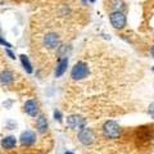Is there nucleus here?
Listing matches in <instances>:
<instances>
[{"instance_id":"obj_1","label":"nucleus","mask_w":154,"mask_h":154,"mask_svg":"<svg viewBox=\"0 0 154 154\" xmlns=\"http://www.w3.org/2000/svg\"><path fill=\"white\" fill-rule=\"evenodd\" d=\"M103 134L107 139H118L122 134V128L116 121H107L103 125Z\"/></svg>"},{"instance_id":"obj_2","label":"nucleus","mask_w":154,"mask_h":154,"mask_svg":"<svg viewBox=\"0 0 154 154\" xmlns=\"http://www.w3.org/2000/svg\"><path fill=\"white\" fill-rule=\"evenodd\" d=\"M89 72L90 69H89L88 63H85V62H77L71 71V77L75 81H81L89 76Z\"/></svg>"},{"instance_id":"obj_3","label":"nucleus","mask_w":154,"mask_h":154,"mask_svg":"<svg viewBox=\"0 0 154 154\" xmlns=\"http://www.w3.org/2000/svg\"><path fill=\"white\" fill-rule=\"evenodd\" d=\"M109 22H110V25H112L114 28L121 30V28H123L125 26H126L127 18H126V16H125L122 12L116 11V12H112L109 14Z\"/></svg>"},{"instance_id":"obj_4","label":"nucleus","mask_w":154,"mask_h":154,"mask_svg":"<svg viewBox=\"0 0 154 154\" xmlns=\"http://www.w3.org/2000/svg\"><path fill=\"white\" fill-rule=\"evenodd\" d=\"M67 126L72 130H77V131H81L84 130L86 126V119L81 116H77V114H72L67 117Z\"/></svg>"},{"instance_id":"obj_5","label":"nucleus","mask_w":154,"mask_h":154,"mask_svg":"<svg viewBox=\"0 0 154 154\" xmlns=\"http://www.w3.org/2000/svg\"><path fill=\"white\" fill-rule=\"evenodd\" d=\"M42 44H44V46H46L48 49H57V48H59V45H60V38L57 33L49 32L42 38Z\"/></svg>"},{"instance_id":"obj_6","label":"nucleus","mask_w":154,"mask_h":154,"mask_svg":"<svg viewBox=\"0 0 154 154\" xmlns=\"http://www.w3.org/2000/svg\"><path fill=\"white\" fill-rule=\"evenodd\" d=\"M79 141L84 145H91L95 141V135L91 128H84L79 132Z\"/></svg>"},{"instance_id":"obj_7","label":"nucleus","mask_w":154,"mask_h":154,"mask_svg":"<svg viewBox=\"0 0 154 154\" xmlns=\"http://www.w3.org/2000/svg\"><path fill=\"white\" fill-rule=\"evenodd\" d=\"M19 141H21V144L25 146H31L36 143V134L33 131H31V130L23 131L21 134V137H19Z\"/></svg>"},{"instance_id":"obj_8","label":"nucleus","mask_w":154,"mask_h":154,"mask_svg":"<svg viewBox=\"0 0 154 154\" xmlns=\"http://www.w3.org/2000/svg\"><path fill=\"white\" fill-rule=\"evenodd\" d=\"M25 112L28 116H31V117H36V116H38L40 109H38V104H37V102L35 99H30L25 103Z\"/></svg>"},{"instance_id":"obj_9","label":"nucleus","mask_w":154,"mask_h":154,"mask_svg":"<svg viewBox=\"0 0 154 154\" xmlns=\"http://www.w3.org/2000/svg\"><path fill=\"white\" fill-rule=\"evenodd\" d=\"M67 66H68V58L60 57L59 62H58V64H57V68H55V77H60L63 75L67 71Z\"/></svg>"},{"instance_id":"obj_10","label":"nucleus","mask_w":154,"mask_h":154,"mask_svg":"<svg viewBox=\"0 0 154 154\" xmlns=\"http://www.w3.org/2000/svg\"><path fill=\"white\" fill-rule=\"evenodd\" d=\"M36 128L40 134H45L48 131V121H46V117L45 116L40 114L36 119Z\"/></svg>"},{"instance_id":"obj_11","label":"nucleus","mask_w":154,"mask_h":154,"mask_svg":"<svg viewBox=\"0 0 154 154\" xmlns=\"http://www.w3.org/2000/svg\"><path fill=\"white\" fill-rule=\"evenodd\" d=\"M16 145H17V139H16V136H5L2 140V146L5 149V150H11V149H13V148H16Z\"/></svg>"},{"instance_id":"obj_12","label":"nucleus","mask_w":154,"mask_h":154,"mask_svg":"<svg viewBox=\"0 0 154 154\" xmlns=\"http://www.w3.org/2000/svg\"><path fill=\"white\" fill-rule=\"evenodd\" d=\"M14 81V73L12 71H3L0 73V82L4 85H11Z\"/></svg>"},{"instance_id":"obj_13","label":"nucleus","mask_w":154,"mask_h":154,"mask_svg":"<svg viewBox=\"0 0 154 154\" xmlns=\"http://www.w3.org/2000/svg\"><path fill=\"white\" fill-rule=\"evenodd\" d=\"M19 59H21V63L23 66V68H25V71L27 72V73H32V64H31V62L30 59H28V57L25 55V54H21L19 55Z\"/></svg>"},{"instance_id":"obj_14","label":"nucleus","mask_w":154,"mask_h":154,"mask_svg":"<svg viewBox=\"0 0 154 154\" xmlns=\"http://www.w3.org/2000/svg\"><path fill=\"white\" fill-rule=\"evenodd\" d=\"M110 7L113 8V12H116V11L121 12V9L125 7V4L122 0H112V2H110Z\"/></svg>"},{"instance_id":"obj_15","label":"nucleus","mask_w":154,"mask_h":154,"mask_svg":"<svg viewBox=\"0 0 154 154\" xmlns=\"http://www.w3.org/2000/svg\"><path fill=\"white\" fill-rule=\"evenodd\" d=\"M54 118L58 119V122H62V112L60 110H58V109L54 110Z\"/></svg>"},{"instance_id":"obj_16","label":"nucleus","mask_w":154,"mask_h":154,"mask_svg":"<svg viewBox=\"0 0 154 154\" xmlns=\"http://www.w3.org/2000/svg\"><path fill=\"white\" fill-rule=\"evenodd\" d=\"M0 44H2V45H4V46H7V49H11V48H12L11 42H8L7 40H4V38H3L2 36H0Z\"/></svg>"},{"instance_id":"obj_17","label":"nucleus","mask_w":154,"mask_h":154,"mask_svg":"<svg viewBox=\"0 0 154 154\" xmlns=\"http://www.w3.org/2000/svg\"><path fill=\"white\" fill-rule=\"evenodd\" d=\"M148 113H149V116H150L152 118H154V103H152L150 105H149V108H148Z\"/></svg>"},{"instance_id":"obj_18","label":"nucleus","mask_w":154,"mask_h":154,"mask_svg":"<svg viewBox=\"0 0 154 154\" xmlns=\"http://www.w3.org/2000/svg\"><path fill=\"white\" fill-rule=\"evenodd\" d=\"M5 53H7V54H8L9 57L12 58V59H14V58H16V55H14V53H13L11 49H5Z\"/></svg>"},{"instance_id":"obj_19","label":"nucleus","mask_w":154,"mask_h":154,"mask_svg":"<svg viewBox=\"0 0 154 154\" xmlns=\"http://www.w3.org/2000/svg\"><path fill=\"white\" fill-rule=\"evenodd\" d=\"M150 53H152V55H153V58H154V46H153L152 49H150Z\"/></svg>"},{"instance_id":"obj_20","label":"nucleus","mask_w":154,"mask_h":154,"mask_svg":"<svg viewBox=\"0 0 154 154\" xmlns=\"http://www.w3.org/2000/svg\"><path fill=\"white\" fill-rule=\"evenodd\" d=\"M64 154H73V153H72V152H66Z\"/></svg>"},{"instance_id":"obj_21","label":"nucleus","mask_w":154,"mask_h":154,"mask_svg":"<svg viewBox=\"0 0 154 154\" xmlns=\"http://www.w3.org/2000/svg\"><path fill=\"white\" fill-rule=\"evenodd\" d=\"M89 2H90V3H95V2H96V0H89Z\"/></svg>"},{"instance_id":"obj_22","label":"nucleus","mask_w":154,"mask_h":154,"mask_svg":"<svg viewBox=\"0 0 154 154\" xmlns=\"http://www.w3.org/2000/svg\"><path fill=\"white\" fill-rule=\"evenodd\" d=\"M153 72H154V67H153Z\"/></svg>"}]
</instances>
